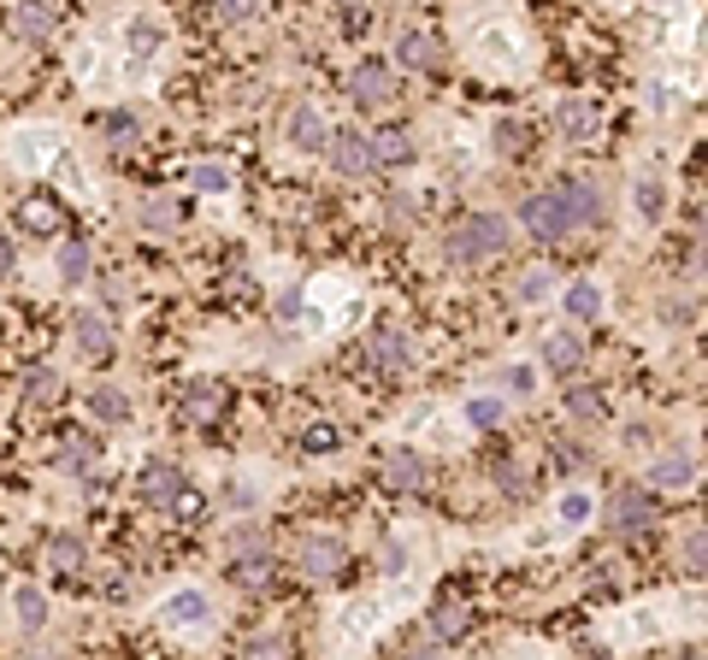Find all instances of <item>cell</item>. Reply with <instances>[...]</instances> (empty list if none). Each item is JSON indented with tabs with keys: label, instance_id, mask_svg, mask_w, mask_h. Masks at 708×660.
<instances>
[{
	"label": "cell",
	"instance_id": "1",
	"mask_svg": "<svg viewBox=\"0 0 708 660\" xmlns=\"http://www.w3.org/2000/svg\"><path fill=\"white\" fill-rule=\"evenodd\" d=\"M519 225L538 242H567V237H579V230H597L602 225V189L590 178H567L561 189L526 195L519 201Z\"/></svg>",
	"mask_w": 708,
	"mask_h": 660
},
{
	"label": "cell",
	"instance_id": "2",
	"mask_svg": "<svg viewBox=\"0 0 708 660\" xmlns=\"http://www.w3.org/2000/svg\"><path fill=\"white\" fill-rule=\"evenodd\" d=\"M514 242L508 218L502 213H467L460 225L443 230V254L455 260V266H484V260H502Z\"/></svg>",
	"mask_w": 708,
	"mask_h": 660
},
{
	"label": "cell",
	"instance_id": "3",
	"mask_svg": "<svg viewBox=\"0 0 708 660\" xmlns=\"http://www.w3.org/2000/svg\"><path fill=\"white\" fill-rule=\"evenodd\" d=\"M349 100L360 112H384V107H396L401 100V77H396V65H384V60H360L349 71Z\"/></svg>",
	"mask_w": 708,
	"mask_h": 660
},
{
	"label": "cell",
	"instance_id": "4",
	"mask_svg": "<svg viewBox=\"0 0 708 660\" xmlns=\"http://www.w3.org/2000/svg\"><path fill=\"white\" fill-rule=\"evenodd\" d=\"M343 561H349V542L331 537V531L301 537V549H296V572H301L308 584H331V578L343 572Z\"/></svg>",
	"mask_w": 708,
	"mask_h": 660
},
{
	"label": "cell",
	"instance_id": "5",
	"mask_svg": "<svg viewBox=\"0 0 708 660\" xmlns=\"http://www.w3.org/2000/svg\"><path fill=\"white\" fill-rule=\"evenodd\" d=\"M71 348H77L83 360H112L119 331L107 325V313H100V307H77V313H71Z\"/></svg>",
	"mask_w": 708,
	"mask_h": 660
},
{
	"label": "cell",
	"instance_id": "6",
	"mask_svg": "<svg viewBox=\"0 0 708 660\" xmlns=\"http://www.w3.org/2000/svg\"><path fill=\"white\" fill-rule=\"evenodd\" d=\"M367 360H372V372H384V377L413 372V343H408V331H401V325H379V331L367 336Z\"/></svg>",
	"mask_w": 708,
	"mask_h": 660
},
{
	"label": "cell",
	"instance_id": "7",
	"mask_svg": "<svg viewBox=\"0 0 708 660\" xmlns=\"http://www.w3.org/2000/svg\"><path fill=\"white\" fill-rule=\"evenodd\" d=\"M656 525V502H649V490H638V483H620L614 502H609V531L632 537V531H649Z\"/></svg>",
	"mask_w": 708,
	"mask_h": 660
},
{
	"label": "cell",
	"instance_id": "8",
	"mask_svg": "<svg viewBox=\"0 0 708 660\" xmlns=\"http://www.w3.org/2000/svg\"><path fill=\"white\" fill-rule=\"evenodd\" d=\"M325 154H331V166H337L343 178H367L372 171V136H360V130H331Z\"/></svg>",
	"mask_w": 708,
	"mask_h": 660
},
{
	"label": "cell",
	"instance_id": "9",
	"mask_svg": "<svg viewBox=\"0 0 708 660\" xmlns=\"http://www.w3.org/2000/svg\"><path fill=\"white\" fill-rule=\"evenodd\" d=\"M136 490H142V502H148V507H178L190 483H183V472L171 460H148V466H142V478H136Z\"/></svg>",
	"mask_w": 708,
	"mask_h": 660
},
{
	"label": "cell",
	"instance_id": "10",
	"mask_svg": "<svg viewBox=\"0 0 708 660\" xmlns=\"http://www.w3.org/2000/svg\"><path fill=\"white\" fill-rule=\"evenodd\" d=\"M53 31H60V7H48V0H19L12 7V36L19 41L41 48V41H53Z\"/></svg>",
	"mask_w": 708,
	"mask_h": 660
},
{
	"label": "cell",
	"instance_id": "11",
	"mask_svg": "<svg viewBox=\"0 0 708 660\" xmlns=\"http://www.w3.org/2000/svg\"><path fill=\"white\" fill-rule=\"evenodd\" d=\"M160 620L171 631H201V625H213V601L201 596V590H171L166 608H160Z\"/></svg>",
	"mask_w": 708,
	"mask_h": 660
},
{
	"label": "cell",
	"instance_id": "12",
	"mask_svg": "<svg viewBox=\"0 0 708 660\" xmlns=\"http://www.w3.org/2000/svg\"><path fill=\"white\" fill-rule=\"evenodd\" d=\"M396 60L408 65V71H443V60H449V48H443L431 31H408L396 41Z\"/></svg>",
	"mask_w": 708,
	"mask_h": 660
},
{
	"label": "cell",
	"instance_id": "13",
	"mask_svg": "<svg viewBox=\"0 0 708 660\" xmlns=\"http://www.w3.org/2000/svg\"><path fill=\"white\" fill-rule=\"evenodd\" d=\"M579 365H585V336H579V331H555V336H543V372L573 377Z\"/></svg>",
	"mask_w": 708,
	"mask_h": 660
},
{
	"label": "cell",
	"instance_id": "14",
	"mask_svg": "<svg viewBox=\"0 0 708 660\" xmlns=\"http://www.w3.org/2000/svg\"><path fill=\"white\" fill-rule=\"evenodd\" d=\"M19 225L31 230V237H60V230H65V207L53 195H24L19 201Z\"/></svg>",
	"mask_w": 708,
	"mask_h": 660
},
{
	"label": "cell",
	"instance_id": "15",
	"mask_svg": "<svg viewBox=\"0 0 708 660\" xmlns=\"http://www.w3.org/2000/svg\"><path fill=\"white\" fill-rule=\"evenodd\" d=\"M467 625H472V608H467V601H460V596H449V590H443L437 601H431V613H425V631H431V637H437V643L460 637V631H467Z\"/></svg>",
	"mask_w": 708,
	"mask_h": 660
},
{
	"label": "cell",
	"instance_id": "16",
	"mask_svg": "<svg viewBox=\"0 0 708 660\" xmlns=\"http://www.w3.org/2000/svg\"><path fill=\"white\" fill-rule=\"evenodd\" d=\"M225 413V384H213V377H195L190 389H183V419L190 424H213Z\"/></svg>",
	"mask_w": 708,
	"mask_h": 660
},
{
	"label": "cell",
	"instance_id": "17",
	"mask_svg": "<svg viewBox=\"0 0 708 660\" xmlns=\"http://www.w3.org/2000/svg\"><path fill=\"white\" fill-rule=\"evenodd\" d=\"M555 130H561L567 142H590V136H597V107H590L585 95H567V100L555 107Z\"/></svg>",
	"mask_w": 708,
	"mask_h": 660
},
{
	"label": "cell",
	"instance_id": "18",
	"mask_svg": "<svg viewBox=\"0 0 708 660\" xmlns=\"http://www.w3.org/2000/svg\"><path fill=\"white\" fill-rule=\"evenodd\" d=\"M384 483H396V490H425V460H419L413 448H389L384 454Z\"/></svg>",
	"mask_w": 708,
	"mask_h": 660
},
{
	"label": "cell",
	"instance_id": "19",
	"mask_svg": "<svg viewBox=\"0 0 708 660\" xmlns=\"http://www.w3.org/2000/svg\"><path fill=\"white\" fill-rule=\"evenodd\" d=\"M48 566L53 572H60V578H77V572L83 566H89V542H83V537H48Z\"/></svg>",
	"mask_w": 708,
	"mask_h": 660
},
{
	"label": "cell",
	"instance_id": "20",
	"mask_svg": "<svg viewBox=\"0 0 708 660\" xmlns=\"http://www.w3.org/2000/svg\"><path fill=\"white\" fill-rule=\"evenodd\" d=\"M649 483H661V490H691V483H697V460H691V454H661V460L649 466Z\"/></svg>",
	"mask_w": 708,
	"mask_h": 660
},
{
	"label": "cell",
	"instance_id": "21",
	"mask_svg": "<svg viewBox=\"0 0 708 660\" xmlns=\"http://www.w3.org/2000/svg\"><path fill=\"white\" fill-rule=\"evenodd\" d=\"M325 136H331V130H325V119L313 107H296L290 112V142H296L301 154H325Z\"/></svg>",
	"mask_w": 708,
	"mask_h": 660
},
{
	"label": "cell",
	"instance_id": "22",
	"mask_svg": "<svg viewBox=\"0 0 708 660\" xmlns=\"http://www.w3.org/2000/svg\"><path fill=\"white\" fill-rule=\"evenodd\" d=\"M60 389H65V377L53 372V365H31V372L19 377V395H24V401H36V407L60 401Z\"/></svg>",
	"mask_w": 708,
	"mask_h": 660
},
{
	"label": "cell",
	"instance_id": "23",
	"mask_svg": "<svg viewBox=\"0 0 708 660\" xmlns=\"http://www.w3.org/2000/svg\"><path fill=\"white\" fill-rule=\"evenodd\" d=\"M100 136H107V148L112 154H130V148H136V142H142V119H136V112H107V119H100Z\"/></svg>",
	"mask_w": 708,
	"mask_h": 660
},
{
	"label": "cell",
	"instance_id": "24",
	"mask_svg": "<svg viewBox=\"0 0 708 660\" xmlns=\"http://www.w3.org/2000/svg\"><path fill=\"white\" fill-rule=\"evenodd\" d=\"M160 41H166L160 19H130V60H136V65H148L154 53H160Z\"/></svg>",
	"mask_w": 708,
	"mask_h": 660
},
{
	"label": "cell",
	"instance_id": "25",
	"mask_svg": "<svg viewBox=\"0 0 708 660\" xmlns=\"http://www.w3.org/2000/svg\"><path fill=\"white\" fill-rule=\"evenodd\" d=\"M413 159V142L401 136V130H384V136H372V166H384V171H401Z\"/></svg>",
	"mask_w": 708,
	"mask_h": 660
},
{
	"label": "cell",
	"instance_id": "26",
	"mask_svg": "<svg viewBox=\"0 0 708 660\" xmlns=\"http://www.w3.org/2000/svg\"><path fill=\"white\" fill-rule=\"evenodd\" d=\"M95 460H100V443H95V436H65V448H60V466H65V472H77V478H89L95 472Z\"/></svg>",
	"mask_w": 708,
	"mask_h": 660
},
{
	"label": "cell",
	"instance_id": "27",
	"mask_svg": "<svg viewBox=\"0 0 708 660\" xmlns=\"http://www.w3.org/2000/svg\"><path fill=\"white\" fill-rule=\"evenodd\" d=\"M89 413H95L100 424H124V419H130V395L112 389V384H100V389H89Z\"/></svg>",
	"mask_w": 708,
	"mask_h": 660
},
{
	"label": "cell",
	"instance_id": "28",
	"mask_svg": "<svg viewBox=\"0 0 708 660\" xmlns=\"http://www.w3.org/2000/svg\"><path fill=\"white\" fill-rule=\"evenodd\" d=\"M567 413H573V424H585V431H597V424L609 419V401H602L597 389H567Z\"/></svg>",
	"mask_w": 708,
	"mask_h": 660
},
{
	"label": "cell",
	"instance_id": "29",
	"mask_svg": "<svg viewBox=\"0 0 708 660\" xmlns=\"http://www.w3.org/2000/svg\"><path fill=\"white\" fill-rule=\"evenodd\" d=\"M567 313L579 319V325H597V313H602V289L590 284V277H579V284L567 289Z\"/></svg>",
	"mask_w": 708,
	"mask_h": 660
},
{
	"label": "cell",
	"instance_id": "30",
	"mask_svg": "<svg viewBox=\"0 0 708 660\" xmlns=\"http://www.w3.org/2000/svg\"><path fill=\"white\" fill-rule=\"evenodd\" d=\"M490 148L508 154V159H519V154L531 148V130L519 124V119H496V130H490Z\"/></svg>",
	"mask_w": 708,
	"mask_h": 660
},
{
	"label": "cell",
	"instance_id": "31",
	"mask_svg": "<svg viewBox=\"0 0 708 660\" xmlns=\"http://www.w3.org/2000/svg\"><path fill=\"white\" fill-rule=\"evenodd\" d=\"M89 266H95L89 242H77V237H71V242L60 248V277H65V284H89Z\"/></svg>",
	"mask_w": 708,
	"mask_h": 660
},
{
	"label": "cell",
	"instance_id": "32",
	"mask_svg": "<svg viewBox=\"0 0 708 660\" xmlns=\"http://www.w3.org/2000/svg\"><path fill=\"white\" fill-rule=\"evenodd\" d=\"M171 225H178V201H166V195L142 201V230H148V237H166Z\"/></svg>",
	"mask_w": 708,
	"mask_h": 660
},
{
	"label": "cell",
	"instance_id": "33",
	"mask_svg": "<svg viewBox=\"0 0 708 660\" xmlns=\"http://www.w3.org/2000/svg\"><path fill=\"white\" fill-rule=\"evenodd\" d=\"M12 608H19L24 637H36V631L48 625V601H41V590H19V596H12Z\"/></svg>",
	"mask_w": 708,
	"mask_h": 660
},
{
	"label": "cell",
	"instance_id": "34",
	"mask_svg": "<svg viewBox=\"0 0 708 660\" xmlns=\"http://www.w3.org/2000/svg\"><path fill=\"white\" fill-rule=\"evenodd\" d=\"M266 578H272V554H266V542H260L254 554H242V566H237V584H249V590H254V584H266Z\"/></svg>",
	"mask_w": 708,
	"mask_h": 660
},
{
	"label": "cell",
	"instance_id": "35",
	"mask_svg": "<svg viewBox=\"0 0 708 660\" xmlns=\"http://www.w3.org/2000/svg\"><path fill=\"white\" fill-rule=\"evenodd\" d=\"M183 178H190L195 189H207V195H225V189H230V171H225V166H207V159H201V166H190Z\"/></svg>",
	"mask_w": 708,
	"mask_h": 660
},
{
	"label": "cell",
	"instance_id": "36",
	"mask_svg": "<svg viewBox=\"0 0 708 660\" xmlns=\"http://www.w3.org/2000/svg\"><path fill=\"white\" fill-rule=\"evenodd\" d=\"M467 419L479 424V431H490V424H502V401H490V395H472V401H467Z\"/></svg>",
	"mask_w": 708,
	"mask_h": 660
},
{
	"label": "cell",
	"instance_id": "37",
	"mask_svg": "<svg viewBox=\"0 0 708 660\" xmlns=\"http://www.w3.org/2000/svg\"><path fill=\"white\" fill-rule=\"evenodd\" d=\"M213 12H219L225 24H249L260 12V0H213Z\"/></svg>",
	"mask_w": 708,
	"mask_h": 660
},
{
	"label": "cell",
	"instance_id": "38",
	"mask_svg": "<svg viewBox=\"0 0 708 660\" xmlns=\"http://www.w3.org/2000/svg\"><path fill=\"white\" fill-rule=\"evenodd\" d=\"M514 296H519V301H543V296H549V272H519Z\"/></svg>",
	"mask_w": 708,
	"mask_h": 660
},
{
	"label": "cell",
	"instance_id": "39",
	"mask_svg": "<svg viewBox=\"0 0 708 660\" xmlns=\"http://www.w3.org/2000/svg\"><path fill=\"white\" fill-rule=\"evenodd\" d=\"M638 207H644V218H661V207H668V195H661V183H656V178H644V183H638Z\"/></svg>",
	"mask_w": 708,
	"mask_h": 660
},
{
	"label": "cell",
	"instance_id": "40",
	"mask_svg": "<svg viewBox=\"0 0 708 660\" xmlns=\"http://www.w3.org/2000/svg\"><path fill=\"white\" fill-rule=\"evenodd\" d=\"M384 218H389V230H408L413 225V201L408 195H389L384 201Z\"/></svg>",
	"mask_w": 708,
	"mask_h": 660
},
{
	"label": "cell",
	"instance_id": "41",
	"mask_svg": "<svg viewBox=\"0 0 708 660\" xmlns=\"http://www.w3.org/2000/svg\"><path fill=\"white\" fill-rule=\"evenodd\" d=\"M590 519V502L585 495H567V502H561V525H585Z\"/></svg>",
	"mask_w": 708,
	"mask_h": 660
},
{
	"label": "cell",
	"instance_id": "42",
	"mask_svg": "<svg viewBox=\"0 0 708 660\" xmlns=\"http://www.w3.org/2000/svg\"><path fill=\"white\" fill-rule=\"evenodd\" d=\"M100 301H107V307H112V313H119V307L130 301V289L119 284V277H100Z\"/></svg>",
	"mask_w": 708,
	"mask_h": 660
},
{
	"label": "cell",
	"instance_id": "43",
	"mask_svg": "<svg viewBox=\"0 0 708 660\" xmlns=\"http://www.w3.org/2000/svg\"><path fill=\"white\" fill-rule=\"evenodd\" d=\"M579 466H585V454H579V448H555V472H561V478H573Z\"/></svg>",
	"mask_w": 708,
	"mask_h": 660
},
{
	"label": "cell",
	"instance_id": "44",
	"mask_svg": "<svg viewBox=\"0 0 708 660\" xmlns=\"http://www.w3.org/2000/svg\"><path fill=\"white\" fill-rule=\"evenodd\" d=\"M12 266H19V248H12V237L0 230V277H12Z\"/></svg>",
	"mask_w": 708,
	"mask_h": 660
},
{
	"label": "cell",
	"instance_id": "45",
	"mask_svg": "<svg viewBox=\"0 0 708 660\" xmlns=\"http://www.w3.org/2000/svg\"><path fill=\"white\" fill-rule=\"evenodd\" d=\"M408 566V549H401V542H384V572H401Z\"/></svg>",
	"mask_w": 708,
	"mask_h": 660
},
{
	"label": "cell",
	"instance_id": "46",
	"mask_svg": "<svg viewBox=\"0 0 708 660\" xmlns=\"http://www.w3.org/2000/svg\"><path fill=\"white\" fill-rule=\"evenodd\" d=\"M508 389H514V395H531V365H514V372H508Z\"/></svg>",
	"mask_w": 708,
	"mask_h": 660
},
{
	"label": "cell",
	"instance_id": "47",
	"mask_svg": "<svg viewBox=\"0 0 708 660\" xmlns=\"http://www.w3.org/2000/svg\"><path fill=\"white\" fill-rule=\"evenodd\" d=\"M308 448H337V431H331V424H320V431H308Z\"/></svg>",
	"mask_w": 708,
	"mask_h": 660
},
{
	"label": "cell",
	"instance_id": "48",
	"mask_svg": "<svg viewBox=\"0 0 708 660\" xmlns=\"http://www.w3.org/2000/svg\"><path fill=\"white\" fill-rule=\"evenodd\" d=\"M685 554H691L685 566H691V572H703V531H691V542H685Z\"/></svg>",
	"mask_w": 708,
	"mask_h": 660
},
{
	"label": "cell",
	"instance_id": "49",
	"mask_svg": "<svg viewBox=\"0 0 708 660\" xmlns=\"http://www.w3.org/2000/svg\"><path fill=\"white\" fill-rule=\"evenodd\" d=\"M502 490H508V495H526V478H519L514 466H502Z\"/></svg>",
	"mask_w": 708,
	"mask_h": 660
},
{
	"label": "cell",
	"instance_id": "50",
	"mask_svg": "<svg viewBox=\"0 0 708 660\" xmlns=\"http://www.w3.org/2000/svg\"><path fill=\"white\" fill-rule=\"evenodd\" d=\"M278 649H284V637H254L249 643V655H278Z\"/></svg>",
	"mask_w": 708,
	"mask_h": 660
},
{
	"label": "cell",
	"instance_id": "51",
	"mask_svg": "<svg viewBox=\"0 0 708 660\" xmlns=\"http://www.w3.org/2000/svg\"><path fill=\"white\" fill-rule=\"evenodd\" d=\"M337 7H360V0H337Z\"/></svg>",
	"mask_w": 708,
	"mask_h": 660
}]
</instances>
